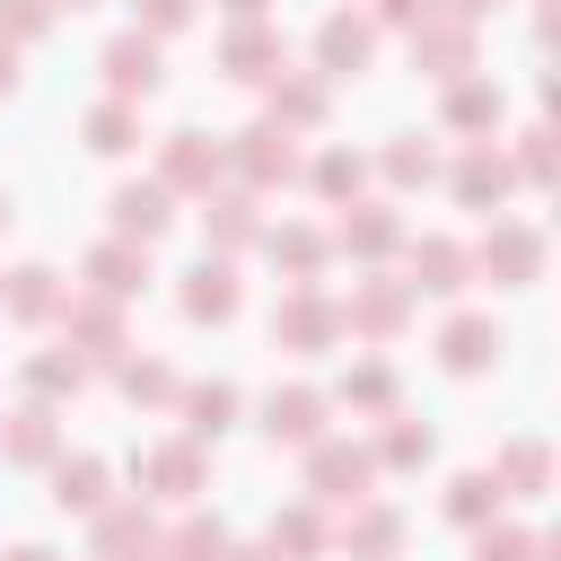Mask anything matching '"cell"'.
<instances>
[{
    "mask_svg": "<svg viewBox=\"0 0 561 561\" xmlns=\"http://www.w3.org/2000/svg\"><path fill=\"white\" fill-rule=\"evenodd\" d=\"M167 210H158V193H123V228H158Z\"/></svg>",
    "mask_w": 561,
    "mask_h": 561,
    "instance_id": "7a4b0ae2",
    "label": "cell"
},
{
    "mask_svg": "<svg viewBox=\"0 0 561 561\" xmlns=\"http://www.w3.org/2000/svg\"><path fill=\"white\" fill-rule=\"evenodd\" d=\"M114 79H123V88H158V61H149V44H114Z\"/></svg>",
    "mask_w": 561,
    "mask_h": 561,
    "instance_id": "6da1fadb",
    "label": "cell"
}]
</instances>
